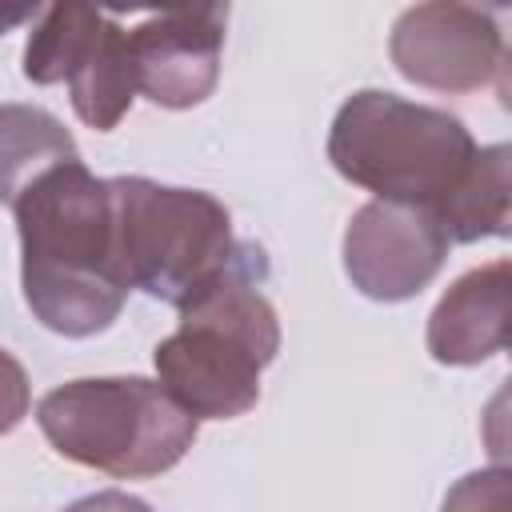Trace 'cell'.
Returning <instances> with one entry per match:
<instances>
[{
  "mask_svg": "<svg viewBox=\"0 0 512 512\" xmlns=\"http://www.w3.org/2000/svg\"><path fill=\"white\" fill-rule=\"evenodd\" d=\"M12 212L32 316L72 340L104 332L132 292L116 260L108 180L88 172L84 160H68L28 184Z\"/></svg>",
  "mask_w": 512,
  "mask_h": 512,
  "instance_id": "cell-1",
  "label": "cell"
},
{
  "mask_svg": "<svg viewBox=\"0 0 512 512\" xmlns=\"http://www.w3.org/2000/svg\"><path fill=\"white\" fill-rule=\"evenodd\" d=\"M264 272V252L240 244L228 272L180 308V328L152 352L160 388L192 420H232L260 400V372L280 352V316L260 292Z\"/></svg>",
  "mask_w": 512,
  "mask_h": 512,
  "instance_id": "cell-2",
  "label": "cell"
},
{
  "mask_svg": "<svg viewBox=\"0 0 512 512\" xmlns=\"http://www.w3.org/2000/svg\"><path fill=\"white\" fill-rule=\"evenodd\" d=\"M476 148L460 116L384 88L352 92L328 128V160L348 184L432 216L468 176Z\"/></svg>",
  "mask_w": 512,
  "mask_h": 512,
  "instance_id": "cell-3",
  "label": "cell"
},
{
  "mask_svg": "<svg viewBox=\"0 0 512 512\" xmlns=\"http://www.w3.org/2000/svg\"><path fill=\"white\" fill-rule=\"evenodd\" d=\"M36 424L64 460L116 480H148L176 468L200 428L148 376L68 380L36 404Z\"/></svg>",
  "mask_w": 512,
  "mask_h": 512,
  "instance_id": "cell-4",
  "label": "cell"
},
{
  "mask_svg": "<svg viewBox=\"0 0 512 512\" xmlns=\"http://www.w3.org/2000/svg\"><path fill=\"white\" fill-rule=\"evenodd\" d=\"M116 260L128 288L184 308L228 272L240 244L228 208L200 188H172L148 176H112Z\"/></svg>",
  "mask_w": 512,
  "mask_h": 512,
  "instance_id": "cell-5",
  "label": "cell"
},
{
  "mask_svg": "<svg viewBox=\"0 0 512 512\" xmlns=\"http://www.w3.org/2000/svg\"><path fill=\"white\" fill-rule=\"evenodd\" d=\"M388 56L404 80L464 96L488 88L504 68V32L488 8L432 0L396 16Z\"/></svg>",
  "mask_w": 512,
  "mask_h": 512,
  "instance_id": "cell-6",
  "label": "cell"
},
{
  "mask_svg": "<svg viewBox=\"0 0 512 512\" xmlns=\"http://www.w3.org/2000/svg\"><path fill=\"white\" fill-rule=\"evenodd\" d=\"M448 248L452 244L428 208L368 200L344 228V272L360 296L400 304L436 280Z\"/></svg>",
  "mask_w": 512,
  "mask_h": 512,
  "instance_id": "cell-7",
  "label": "cell"
},
{
  "mask_svg": "<svg viewBox=\"0 0 512 512\" xmlns=\"http://www.w3.org/2000/svg\"><path fill=\"white\" fill-rule=\"evenodd\" d=\"M224 28V4H184L136 24L128 32L136 92L172 112L204 104L220 80Z\"/></svg>",
  "mask_w": 512,
  "mask_h": 512,
  "instance_id": "cell-8",
  "label": "cell"
},
{
  "mask_svg": "<svg viewBox=\"0 0 512 512\" xmlns=\"http://www.w3.org/2000/svg\"><path fill=\"white\" fill-rule=\"evenodd\" d=\"M508 304H512V264L492 260L464 272L428 316V352L436 364L472 368L508 348Z\"/></svg>",
  "mask_w": 512,
  "mask_h": 512,
  "instance_id": "cell-9",
  "label": "cell"
},
{
  "mask_svg": "<svg viewBox=\"0 0 512 512\" xmlns=\"http://www.w3.org/2000/svg\"><path fill=\"white\" fill-rule=\"evenodd\" d=\"M64 84H68L76 116L88 128L112 132L128 116L136 100V68L128 52V32L112 16H104V24L96 28L92 44L84 48V56L76 60Z\"/></svg>",
  "mask_w": 512,
  "mask_h": 512,
  "instance_id": "cell-10",
  "label": "cell"
},
{
  "mask_svg": "<svg viewBox=\"0 0 512 512\" xmlns=\"http://www.w3.org/2000/svg\"><path fill=\"white\" fill-rule=\"evenodd\" d=\"M448 244H476L512 232V152L508 144L476 148V160L448 204L436 212Z\"/></svg>",
  "mask_w": 512,
  "mask_h": 512,
  "instance_id": "cell-11",
  "label": "cell"
},
{
  "mask_svg": "<svg viewBox=\"0 0 512 512\" xmlns=\"http://www.w3.org/2000/svg\"><path fill=\"white\" fill-rule=\"evenodd\" d=\"M80 160L72 132L40 104H0V204H16L48 168Z\"/></svg>",
  "mask_w": 512,
  "mask_h": 512,
  "instance_id": "cell-12",
  "label": "cell"
},
{
  "mask_svg": "<svg viewBox=\"0 0 512 512\" xmlns=\"http://www.w3.org/2000/svg\"><path fill=\"white\" fill-rule=\"evenodd\" d=\"M108 12L92 8V4H52L40 12L36 28L28 32L24 44V76L40 88L48 84H64L68 72L76 68V60L84 56V48L92 44L96 28L104 24Z\"/></svg>",
  "mask_w": 512,
  "mask_h": 512,
  "instance_id": "cell-13",
  "label": "cell"
},
{
  "mask_svg": "<svg viewBox=\"0 0 512 512\" xmlns=\"http://www.w3.org/2000/svg\"><path fill=\"white\" fill-rule=\"evenodd\" d=\"M440 512H512V472L504 464H492L460 476L444 492Z\"/></svg>",
  "mask_w": 512,
  "mask_h": 512,
  "instance_id": "cell-14",
  "label": "cell"
},
{
  "mask_svg": "<svg viewBox=\"0 0 512 512\" xmlns=\"http://www.w3.org/2000/svg\"><path fill=\"white\" fill-rule=\"evenodd\" d=\"M32 408V384H28V372L24 364L0 348V436H8L12 428H20V420L28 416Z\"/></svg>",
  "mask_w": 512,
  "mask_h": 512,
  "instance_id": "cell-15",
  "label": "cell"
},
{
  "mask_svg": "<svg viewBox=\"0 0 512 512\" xmlns=\"http://www.w3.org/2000/svg\"><path fill=\"white\" fill-rule=\"evenodd\" d=\"M64 512H152L148 500L132 496V492H120V488H104V492H92L76 504H68Z\"/></svg>",
  "mask_w": 512,
  "mask_h": 512,
  "instance_id": "cell-16",
  "label": "cell"
},
{
  "mask_svg": "<svg viewBox=\"0 0 512 512\" xmlns=\"http://www.w3.org/2000/svg\"><path fill=\"white\" fill-rule=\"evenodd\" d=\"M36 12H40L36 4H32V8H28V4H20V8H0V32H8V28L20 24V20H32Z\"/></svg>",
  "mask_w": 512,
  "mask_h": 512,
  "instance_id": "cell-17",
  "label": "cell"
}]
</instances>
